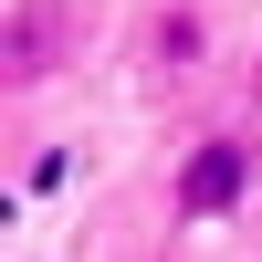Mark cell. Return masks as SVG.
<instances>
[{
	"label": "cell",
	"mask_w": 262,
	"mask_h": 262,
	"mask_svg": "<svg viewBox=\"0 0 262 262\" xmlns=\"http://www.w3.org/2000/svg\"><path fill=\"white\" fill-rule=\"evenodd\" d=\"M53 63H63V11H11L0 74H11V84H32V74H53Z\"/></svg>",
	"instance_id": "7a4b0ae2"
},
{
	"label": "cell",
	"mask_w": 262,
	"mask_h": 262,
	"mask_svg": "<svg viewBox=\"0 0 262 262\" xmlns=\"http://www.w3.org/2000/svg\"><path fill=\"white\" fill-rule=\"evenodd\" d=\"M252 179H262V147L242 137V126H210V137L179 158L168 200H179V221H231V210L252 200Z\"/></svg>",
	"instance_id": "6da1fadb"
},
{
	"label": "cell",
	"mask_w": 262,
	"mask_h": 262,
	"mask_svg": "<svg viewBox=\"0 0 262 262\" xmlns=\"http://www.w3.org/2000/svg\"><path fill=\"white\" fill-rule=\"evenodd\" d=\"M252 84H262V63H252Z\"/></svg>",
	"instance_id": "277c9868"
},
{
	"label": "cell",
	"mask_w": 262,
	"mask_h": 262,
	"mask_svg": "<svg viewBox=\"0 0 262 262\" xmlns=\"http://www.w3.org/2000/svg\"><path fill=\"white\" fill-rule=\"evenodd\" d=\"M158 63H200V11H158Z\"/></svg>",
	"instance_id": "3957f363"
}]
</instances>
